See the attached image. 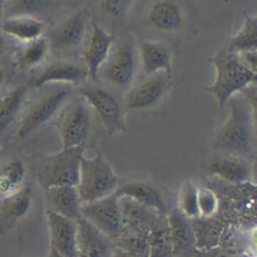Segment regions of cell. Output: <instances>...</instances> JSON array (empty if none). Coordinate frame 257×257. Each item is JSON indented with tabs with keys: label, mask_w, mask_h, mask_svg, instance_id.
<instances>
[{
	"label": "cell",
	"mask_w": 257,
	"mask_h": 257,
	"mask_svg": "<svg viewBox=\"0 0 257 257\" xmlns=\"http://www.w3.org/2000/svg\"><path fill=\"white\" fill-rule=\"evenodd\" d=\"M81 216L112 241L116 240L122 231L123 219L116 194L96 202L82 204Z\"/></svg>",
	"instance_id": "cell-5"
},
{
	"label": "cell",
	"mask_w": 257,
	"mask_h": 257,
	"mask_svg": "<svg viewBox=\"0 0 257 257\" xmlns=\"http://www.w3.org/2000/svg\"><path fill=\"white\" fill-rule=\"evenodd\" d=\"M85 33L86 17L83 13H76L57 25L48 41L50 49L56 51H70L83 42Z\"/></svg>",
	"instance_id": "cell-12"
},
{
	"label": "cell",
	"mask_w": 257,
	"mask_h": 257,
	"mask_svg": "<svg viewBox=\"0 0 257 257\" xmlns=\"http://www.w3.org/2000/svg\"><path fill=\"white\" fill-rule=\"evenodd\" d=\"M77 257H111L113 241L82 216L77 221Z\"/></svg>",
	"instance_id": "cell-15"
},
{
	"label": "cell",
	"mask_w": 257,
	"mask_h": 257,
	"mask_svg": "<svg viewBox=\"0 0 257 257\" xmlns=\"http://www.w3.org/2000/svg\"><path fill=\"white\" fill-rule=\"evenodd\" d=\"M50 249L64 257H77V222L47 211Z\"/></svg>",
	"instance_id": "cell-10"
},
{
	"label": "cell",
	"mask_w": 257,
	"mask_h": 257,
	"mask_svg": "<svg viewBox=\"0 0 257 257\" xmlns=\"http://www.w3.org/2000/svg\"><path fill=\"white\" fill-rule=\"evenodd\" d=\"M41 7V3L31 2V0H21V2H13L8 7V12L11 13V17L17 16H29L28 14L34 11H38Z\"/></svg>",
	"instance_id": "cell-33"
},
{
	"label": "cell",
	"mask_w": 257,
	"mask_h": 257,
	"mask_svg": "<svg viewBox=\"0 0 257 257\" xmlns=\"http://www.w3.org/2000/svg\"><path fill=\"white\" fill-rule=\"evenodd\" d=\"M149 22L161 31H176L183 26L184 17L180 7L174 2H159L149 13Z\"/></svg>",
	"instance_id": "cell-24"
},
{
	"label": "cell",
	"mask_w": 257,
	"mask_h": 257,
	"mask_svg": "<svg viewBox=\"0 0 257 257\" xmlns=\"http://www.w3.org/2000/svg\"><path fill=\"white\" fill-rule=\"evenodd\" d=\"M26 94V86L19 85L0 97V134L7 131L16 120L24 104Z\"/></svg>",
	"instance_id": "cell-25"
},
{
	"label": "cell",
	"mask_w": 257,
	"mask_h": 257,
	"mask_svg": "<svg viewBox=\"0 0 257 257\" xmlns=\"http://www.w3.org/2000/svg\"><path fill=\"white\" fill-rule=\"evenodd\" d=\"M32 205V189L25 185L12 195L0 197V234L12 231L29 213Z\"/></svg>",
	"instance_id": "cell-13"
},
{
	"label": "cell",
	"mask_w": 257,
	"mask_h": 257,
	"mask_svg": "<svg viewBox=\"0 0 257 257\" xmlns=\"http://www.w3.org/2000/svg\"><path fill=\"white\" fill-rule=\"evenodd\" d=\"M245 21L241 30L230 40L228 50L233 54L256 51L257 49V20L248 13H243Z\"/></svg>",
	"instance_id": "cell-29"
},
{
	"label": "cell",
	"mask_w": 257,
	"mask_h": 257,
	"mask_svg": "<svg viewBox=\"0 0 257 257\" xmlns=\"http://www.w3.org/2000/svg\"><path fill=\"white\" fill-rule=\"evenodd\" d=\"M58 127L63 149L84 146L91 131V114L87 105L81 101L69 105L61 116Z\"/></svg>",
	"instance_id": "cell-8"
},
{
	"label": "cell",
	"mask_w": 257,
	"mask_h": 257,
	"mask_svg": "<svg viewBox=\"0 0 257 257\" xmlns=\"http://www.w3.org/2000/svg\"><path fill=\"white\" fill-rule=\"evenodd\" d=\"M169 79L165 74L149 76L127 95V108L130 110H141L154 107L166 94Z\"/></svg>",
	"instance_id": "cell-16"
},
{
	"label": "cell",
	"mask_w": 257,
	"mask_h": 257,
	"mask_svg": "<svg viewBox=\"0 0 257 257\" xmlns=\"http://www.w3.org/2000/svg\"><path fill=\"white\" fill-rule=\"evenodd\" d=\"M103 8L110 15L120 17L126 14L127 8L130 7V2H119V0H112V2H103Z\"/></svg>",
	"instance_id": "cell-34"
},
{
	"label": "cell",
	"mask_w": 257,
	"mask_h": 257,
	"mask_svg": "<svg viewBox=\"0 0 257 257\" xmlns=\"http://www.w3.org/2000/svg\"><path fill=\"white\" fill-rule=\"evenodd\" d=\"M26 168L21 160H12L0 167V197L12 195L24 187Z\"/></svg>",
	"instance_id": "cell-28"
},
{
	"label": "cell",
	"mask_w": 257,
	"mask_h": 257,
	"mask_svg": "<svg viewBox=\"0 0 257 257\" xmlns=\"http://www.w3.org/2000/svg\"><path fill=\"white\" fill-rule=\"evenodd\" d=\"M117 196L130 198L132 201L141 204L145 207L158 212V213L167 215V204L163 199L161 193L148 183L143 181H130V183L119 185L116 190Z\"/></svg>",
	"instance_id": "cell-18"
},
{
	"label": "cell",
	"mask_w": 257,
	"mask_h": 257,
	"mask_svg": "<svg viewBox=\"0 0 257 257\" xmlns=\"http://www.w3.org/2000/svg\"><path fill=\"white\" fill-rule=\"evenodd\" d=\"M190 221H192L195 238H196V249L204 251L214 249V247L218 245L221 230H222L221 225L216 223V221L211 220V218L203 220L194 219Z\"/></svg>",
	"instance_id": "cell-30"
},
{
	"label": "cell",
	"mask_w": 257,
	"mask_h": 257,
	"mask_svg": "<svg viewBox=\"0 0 257 257\" xmlns=\"http://www.w3.org/2000/svg\"><path fill=\"white\" fill-rule=\"evenodd\" d=\"M219 201L216 194L209 188H198V212L199 218H213L218 212Z\"/></svg>",
	"instance_id": "cell-32"
},
{
	"label": "cell",
	"mask_w": 257,
	"mask_h": 257,
	"mask_svg": "<svg viewBox=\"0 0 257 257\" xmlns=\"http://www.w3.org/2000/svg\"><path fill=\"white\" fill-rule=\"evenodd\" d=\"M50 50V44L44 38L23 43L15 52V65L19 69H30L42 63Z\"/></svg>",
	"instance_id": "cell-27"
},
{
	"label": "cell",
	"mask_w": 257,
	"mask_h": 257,
	"mask_svg": "<svg viewBox=\"0 0 257 257\" xmlns=\"http://www.w3.org/2000/svg\"><path fill=\"white\" fill-rule=\"evenodd\" d=\"M3 46V38H2V35H0V47Z\"/></svg>",
	"instance_id": "cell-40"
},
{
	"label": "cell",
	"mask_w": 257,
	"mask_h": 257,
	"mask_svg": "<svg viewBox=\"0 0 257 257\" xmlns=\"http://www.w3.org/2000/svg\"><path fill=\"white\" fill-rule=\"evenodd\" d=\"M112 43L113 35L105 32L100 26H93L91 37L84 49L83 58L86 66L87 76L94 81L97 79L102 66L108 59Z\"/></svg>",
	"instance_id": "cell-14"
},
{
	"label": "cell",
	"mask_w": 257,
	"mask_h": 257,
	"mask_svg": "<svg viewBox=\"0 0 257 257\" xmlns=\"http://www.w3.org/2000/svg\"><path fill=\"white\" fill-rule=\"evenodd\" d=\"M79 93L86 103L94 109L108 135L127 132L125 116L120 104L111 93L95 86L82 87Z\"/></svg>",
	"instance_id": "cell-7"
},
{
	"label": "cell",
	"mask_w": 257,
	"mask_h": 257,
	"mask_svg": "<svg viewBox=\"0 0 257 257\" xmlns=\"http://www.w3.org/2000/svg\"><path fill=\"white\" fill-rule=\"evenodd\" d=\"M148 241L150 257H172L167 215L160 214L151 225Z\"/></svg>",
	"instance_id": "cell-26"
},
{
	"label": "cell",
	"mask_w": 257,
	"mask_h": 257,
	"mask_svg": "<svg viewBox=\"0 0 257 257\" xmlns=\"http://www.w3.org/2000/svg\"><path fill=\"white\" fill-rule=\"evenodd\" d=\"M229 117L215 136L214 146L228 156H243L250 152L252 144V117L247 102L240 97H231Z\"/></svg>",
	"instance_id": "cell-1"
},
{
	"label": "cell",
	"mask_w": 257,
	"mask_h": 257,
	"mask_svg": "<svg viewBox=\"0 0 257 257\" xmlns=\"http://www.w3.org/2000/svg\"><path fill=\"white\" fill-rule=\"evenodd\" d=\"M137 67V57L134 48L122 44L118 47L102 66L100 74L112 85L123 88L134 79ZM99 74V75H100Z\"/></svg>",
	"instance_id": "cell-9"
},
{
	"label": "cell",
	"mask_w": 257,
	"mask_h": 257,
	"mask_svg": "<svg viewBox=\"0 0 257 257\" xmlns=\"http://www.w3.org/2000/svg\"><path fill=\"white\" fill-rule=\"evenodd\" d=\"M241 63L246 66L251 72L256 73V51H248L242 52V54H237Z\"/></svg>",
	"instance_id": "cell-35"
},
{
	"label": "cell",
	"mask_w": 257,
	"mask_h": 257,
	"mask_svg": "<svg viewBox=\"0 0 257 257\" xmlns=\"http://www.w3.org/2000/svg\"><path fill=\"white\" fill-rule=\"evenodd\" d=\"M46 190L47 211L77 221L81 218L82 202L76 187H51Z\"/></svg>",
	"instance_id": "cell-17"
},
{
	"label": "cell",
	"mask_w": 257,
	"mask_h": 257,
	"mask_svg": "<svg viewBox=\"0 0 257 257\" xmlns=\"http://www.w3.org/2000/svg\"><path fill=\"white\" fill-rule=\"evenodd\" d=\"M4 82H5V73L0 69V90H2V86L4 85Z\"/></svg>",
	"instance_id": "cell-38"
},
{
	"label": "cell",
	"mask_w": 257,
	"mask_h": 257,
	"mask_svg": "<svg viewBox=\"0 0 257 257\" xmlns=\"http://www.w3.org/2000/svg\"><path fill=\"white\" fill-rule=\"evenodd\" d=\"M178 210L189 220L199 218L198 187L192 181H186L180 189Z\"/></svg>",
	"instance_id": "cell-31"
},
{
	"label": "cell",
	"mask_w": 257,
	"mask_h": 257,
	"mask_svg": "<svg viewBox=\"0 0 257 257\" xmlns=\"http://www.w3.org/2000/svg\"><path fill=\"white\" fill-rule=\"evenodd\" d=\"M209 61L215 68V78L212 85L205 90L215 97L220 107L227 104L234 94L242 91L249 84L256 82V73L248 69L239 59L238 55L228 49L211 57Z\"/></svg>",
	"instance_id": "cell-2"
},
{
	"label": "cell",
	"mask_w": 257,
	"mask_h": 257,
	"mask_svg": "<svg viewBox=\"0 0 257 257\" xmlns=\"http://www.w3.org/2000/svg\"><path fill=\"white\" fill-rule=\"evenodd\" d=\"M167 220L172 257H194L197 249L192 221L186 218L178 209H174L167 214Z\"/></svg>",
	"instance_id": "cell-11"
},
{
	"label": "cell",
	"mask_w": 257,
	"mask_h": 257,
	"mask_svg": "<svg viewBox=\"0 0 257 257\" xmlns=\"http://www.w3.org/2000/svg\"><path fill=\"white\" fill-rule=\"evenodd\" d=\"M194 257H228L223 252H220V251H216L214 249H211V250H207V251H202V252H196V254L194 255Z\"/></svg>",
	"instance_id": "cell-37"
},
{
	"label": "cell",
	"mask_w": 257,
	"mask_h": 257,
	"mask_svg": "<svg viewBox=\"0 0 257 257\" xmlns=\"http://www.w3.org/2000/svg\"><path fill=\"white\" fill-rule=\"evenodd\" d=\"M209 171L232 185L246 184L251 178L249 163L234 156L215 159L209 165Z\"/></svg>",
	"instance_id": "cell-21"
},
{
	"label": "cell",
	"mask_w": 257,
	"mask_h": 257,
	"mask_svg": "<svg viewBox=\"0 0 257 257\" xmlns=\"http://www.w3.org/2000/svg\"><path fill=\"white\" fill-rule=\"evenodd\" d=\"M44 23L32 16L10 17L2 24V30L23 43L32 42L42 38Z\"/></svg>",
	"instance_id": "cell-23"
},
{
	"label": "cell",
	"mask_w": 257,
	"mask_h": 257,
	"mask_svg": "<svg viewBox=\"0 0 257 257\" xmlns=\"http://www.w3.org/2000/svg\"><path fill=\"white\" fill-rule=\"evenodd\" d=\"M87 77L85 68L74 63L58 61L44 67L34 78L33 85L35 87H43L51 83H67L81 84Z\"/></svg>",
	"instance_id": "cell-20"
},
{
	"label": "cell",
	"mask_w": 257,
	"mask_h": 257,
	"mask_svg": "<svg viewBox=\"0 0 257 257\" xmlns=\"http://www.w3.org/2000/svg\"><path fill=\"white\" fill-rule=\"evenodd\" d=\"M119 198V197H118ZM119 204L123 219V228L149 234L150 228L160 213L145 207L130 198L120 197Z\"/></svg>",
	"instance_id": "cell-22"
},
{
	"label": "cell",
	"mask_w": 257,
	"mask_h": 257,
	"mask_svg": "<svg viewBox=\"0 0 257 257\" xmlns=\"http://www.w3.org/2000/svg\"><path fill=\"white\" fill-rule=\"evenodd\" d=\"M140 52L146 76L165 74L167 77L171 78L172 56L165 44L142 40L140 42Z\"/></svg>",
	"instance_id": "cell-19"
},
{
	"label": "cell",
	"mask_w": 257,
	"mask_h": 257,
	"mask_svg": "<svg viewBox=\"0 0 257 257\" xmlns=\"http://www.w3.org/2000/svg\"><path fill=\"white\" fill-rule=\"evenodd\" d=\"M48 257H64V256H61V255H59V254H58V252H56L55 250L50 249V251H49V255H48Z\"/></svg>",
	"instance_id": "cell-39"
},
{
	"label": "cell",
	"mask_w": 257,
	"mask_h": 257,
	"mask_svg": "<svg viewBox=\"0 0 257 257\" xmlns=\"http://www.w3.org/2000/svg\"><path fill=\"white\" fill-rule=\"evenodd\" d=\"M69 95L70 91L68 88L61 87L52 90L38 99L22 118L17 136L20 139H25L46 125L61 109Z\"/></svg>",
	"instance_id": "cell-6"
},
{
	"label": "cell",
	"mask_w": 257,
	"mask_h": 257,
	"mask_svg": "<svg viewBox=\"0 0 257 257\" xmlns=\"http://www.w3.org/2000/svg\"><path fill=\"white\" fill-rule=\"evenodd\" d=\"M119 178L101 153L93 158L83 157L76 189L82 204L96 202L116 193Z\"/></svg>",
	"instance_id": "cell-3"
},
{
	"label": "cell",
	"mask_w": 257,
	"mask_h": 257,
	"mask_svg": "<svg viewBox=\"0 0 257 257\" xmlns=\"http://www.w3.org/2000/svg\"><path fill=\"white\" fill-rule=\"evenodd\" d=\"M114 245V243H113ZM111 257H150L149 255H141V254H134V252H130V251H125L120 249V248L113 247V251H112V256Z\"/></svg>",
	"instance_id": "cell-36"
},
{
	"label": "cell",
	"mask_w": 257,
	"mask_h": 257,
	"mask_svg": "<svg viewBox=\"0 0 257 257\" xmlns=\"http://www.w3.org/2000/svg\"><path fill=\"white\" fill-rule=\"evenodd\" d=\"M84 157V146L63 149L49 157L39 171V181L44 189L51 187H76Z\"/></svg>",
	"instance_id": "cell-4"
}]
</instances>
